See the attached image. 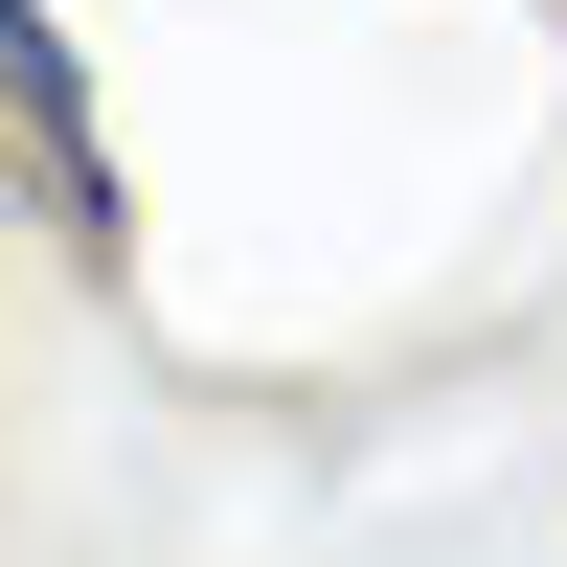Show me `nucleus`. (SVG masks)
<instances>
[{
    "label": "nucleus",
    "instance_id": "1",
    "mask_svg": "<svg viewBox=\"0 0 567 567\" xmlns=\"http://www.w3.org/2000/svg\"><path fill=\"white\" fill-rule=\"evenodd\" d=\"M0 114H23V159H45V205L114 250V159H91V91H69V45H45V0H0Z\"/></svg>",
    "mask_w": 567,
    "mask_h": 567
}]
</instances>
